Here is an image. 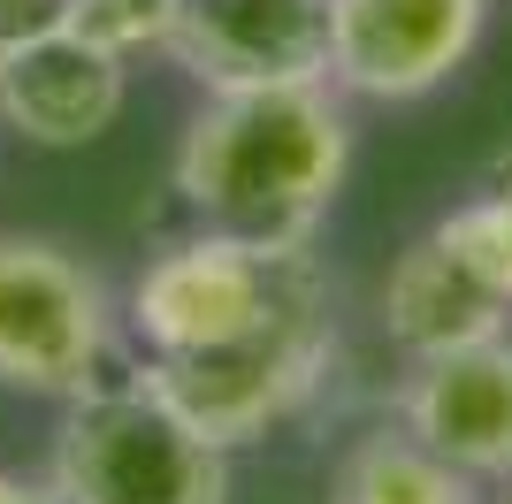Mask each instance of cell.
I'll return each instance as SVG.
<instances>
[{"instance_id":"6da1fadb","label":"cell","mask_w":512,"mask_h":504,"mask_svg":"<svg viewBox=\"0 0 512 504\" xmlns=\"http://www.w3.org/2000/svg\"><path fill=\"white\" fill-rule=\"evenodd\" d=\"M352 168V115L329 77L207 92L176 138V199L199 230L253 245H314Z\"/></svg>"},{"instance_id":"7a4b0ae2","label":"cell","mask_w":512,"mask_h":504,"mask_svg":"<svg viewBox=\"0 0 512 504\" xmlns=\"http://www.w3.org/2000/svg\"><path fill=\"white\" fill-rule=\"evenodd\" d=\"M62 504H230V451L169 405L153 367L77 390L54 428Z\"/></svg>"},{"instance_id":"3957f363","label":"cell","mask_w":512,"mask_h":504,"mask_svg":"<svg viewBox=\"0 0 512 504\" xmlns=\"http://www.w3.org/2000/svg\"><path fill=\"white\" fill-rule=\"evenodd\" d=\"M153 382L169 390V405L192 420L199 436H214L222 451L283 428L291 413L314 405V390L337 367V298L329 275H306L299 291L283 298L268 321H253L245 336L214 344L192 359H146Z\"/></svg>"},{"instance_id":"277c9868","label":"cell","mask_w":512,"mask_h":504,"mask_svg":"<svg viewBox=\"0 0 512 504\" xmlns=\"http://www.w3.org/2000/svg\"><path fill=\"white\" fill-rule=\"evenodd\" d=\"M314 245H253V237L192 230L169 252H153L130 283V329L146 359H192L268 321L283 298L314 275Z\"/></svg>"},{"instance_id":"5b68a950","label":"cell","mask_w":512,"mask_h":504,"mask_svg":"<svg viewBox=\"0 0 512 504\" xmlns=\"http://www.w3.org/2000/svg\"><path fill=\"white\" fill-rule=\"evenodd\" d=\"M107 283L46 237H0V390L77 398L107 367Z\"/></svg>"},{"instance_id":"8992f818","label":"cell","mask_w":512,"mask_h":504,"mask_svg":"<svg viewBox=\"0 0 512 504\" xmlns=\"http://www.w3.org/2000/svg\"><path fill=\"white\" fill-rule=\"evenodd\" d=\"M490 31V0H337L329 84L344 100L406 107L467 69Z\"/></svg>"},{"instance_id":"52a82bcc","label":"cell","mask_w":512,"mask_h":504,"mask_svg":"<svg viewBox=\"0 0 512 504\" xmlns=\"http://www.w3.org/2000/svg\"><path fill=\"white\" fill-rule=\"evenodd\" d=\"M337 0H176L169 54L207 92L237 84H306L329 77Z\"/></svg>"},{"instance_id":"ba28073f","label":"cell","mask_w":512,"mask_h":504,"mask_svg":"<svg viewBox=\"0 0 512 504\" xmlns=\"http://www.w3.org/2000/svg\"><path fill=\"white\" fill-rule=\"evenodd\" d=\"M512 329V291L505 275L490 268V252L474 245V230L459 214L428 222L383 275V336L406 359L428 352H459V344H482V336Z\"/></svg>"},{"instance_id":"9c48e42d","label":"cell","mask_w":512,"mask_h":504,"mask_svg":"<svg viewBox=\"0 0 512 504\" xmlns=\"http://www.w3.org/2000/svg\"><path fill=\"white\" fill-rule=\"evenodd\" d=\"M123 100H130V62L115 46L85 39L77 23L0 54V130H16L23 146L77 153L115 130Z\"/></svg>"},{"instance_id":"30bf717a","label":"cell","mask_w":512,"mask_h":504,"mask_svg":"<svg viewBox=\"0 0 512 504\" xmlns=\"http://www.w3.org/2000/svg\"><path fill=\"white\" fill-rule=\"evenodd\" d=\"M398 420L421 443H436L451 466H467L474 482L505 489L512 482V329L459 344V352L406 359Z\"/></svg>"},{"instance_id":"8fae6325","label":"cell","mask_w":512,"mask_h":504,"mask_svg":"<svg viewBox=\"0 0 512 504\" xmlns=\"http://www.w3.org/2000/svg\"><path fill=\"white\" fill-rule=\"evenodd\" d=\"M482 489L467 466H451L436 443H421L406 420L360 428L329 466V497L321 504H482Z\"/></svg>"},{"instance_id":"7c38bea8","label":"cell","mask_w":512,"mask_h":504,"mask_svg":"<svg viewBox=\"0 0 512 504\" xmlns=\"http://www.w3.org/2000/svg\"><path fill=\"white\" fill-rule=\"evenodd\" d=\"M169 23H176V0H77V31L115 54H161L169 46Z\"/></svg>"},{"instance_id":"4fadbf2b","label":"cell","mask_w":512,"mask_h":504,"mask_svg":"<svg viewBox=\"0 0 512 504\" xmlns=\"http://www.w3.org/2000/svg\"><path fill=\"white\" fill-rule=\"evenodd\" d=\"M451 214L474 230V245L490 252V268L505 275V291H512V146L497 153L490 168H482V184H474Z\"/></svg>"},{"instance_id":"5bb4252c","label":"cell","mask_w":512,"mask_h":504,"mask_svg":"<svg viewBox=\"0 0 512 504\" xmlns=\"http://www.w3.org/2000/svg\"><path fill=\"white\" fill-rule=\"evenodd\" d=\"M69 23H77V0H0V54L46 39V31H69Z\"/></svg>"},{"instance_id":"9a60e30c","label":"cell","mask_w":512,"mask_h":504,"mask_svg":"<svg viewBox=\"0 0 512 504\" xmlns=\"http://www.w3.org/2000/svg\"><path fill=\"white\" fill-rule=\"evenodd\" d=\"M0 504H62L54 482H23V474H0Z\"/></svg>"},{"instance_id":"2e32d148","label":"cell","mask_w":512,"mask_h":504,"mask_svg":"<svg viewBox=\"0 0 512 504\" xmlns=\"http://www.w3.org/2000/svg\"><path fill=\"white\" fill-rule=\"evenodd\" d=\"M505 504H512V482H505Z\"/></svg>"}]
</instances>
